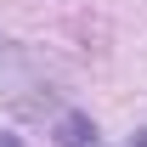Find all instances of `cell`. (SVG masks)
Masks as SVG:
<instances>
[{
  "mask_svg": "<svg viewBox=\"0 0 147 147\" xmlns=\"http://www.w3.org/2000/svg\"><path fill=\"white\" fill-rule=\"evenodd\" d=\"M0 147H23V142H17V136H0Z\"/></svg>",
  "mask_w": 147,
  "mask_h": 147,
  "instance_id": "7a4b0ae2",
  "label": "cell"
},
{
  "mask_svg": "<svg viewBox=\"0 0 147 147\" xmlns=\"http://www.w3.org/2000/svg\"><path fill=\"white\" fill-rule=\"evenodd\" d=\"M57 142L62 147H96V125L91 119H85V113H62V119H57Z\"/></svg>",
  "mask_w": 147,
  "mask_h": 147,
  "instance_id": "6da1fadb",
  "label": "cell"
}]
</instances>
